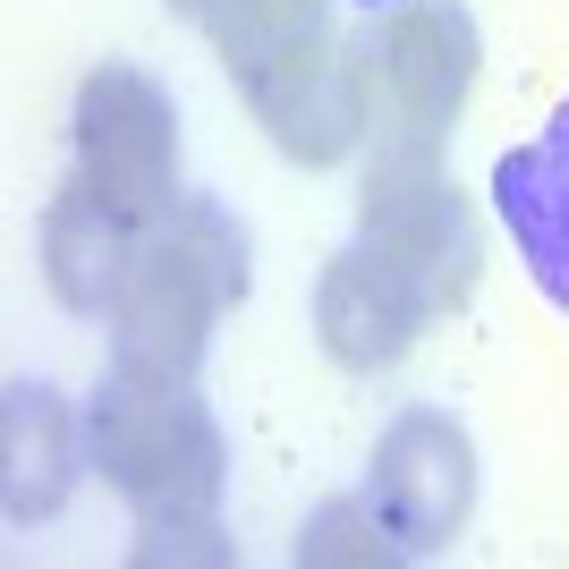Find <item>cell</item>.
Masks as SVG:
<instances>
[{
	"label": "cell",
	"instance_id": "cell-1",
	"mask_svg": "<svg viewBox=\"0 0 569 569\" xmlns=\"http://www.w3.org/2000/svg\"><path fill=\"white\" fill-rule=\"evenodd\" d=\"M86 459L128 510H137L144 545L137 561L162 552H204L213 545V501H221V426L204 417L188 382H144V375H111L86 408Z\"/></svg>",
	"mask_w": 569,
	"mask_h": 569
},
{
	"label": "cell",
	"instance_id": "cell-2",
	"mask_svg": "<svg viewBox=\"0 0 569 569\" xmlns=\"http://www.w3.org/2000/svg\"><path fill=\"white\" fill-rule=\"evenodd\" d=\"M247 289V238L213 196H170L144 221L128 289L111 307V375L188 382L213 349V323Z\"/></svg>",
	"mask_w": 569,
	"mask_h": 569
},
{
	"label": "cell",
	"instance_id": "cell-3",
	"mask_svg": "<svg viewBox=\"0 0 569 569\" xmlns=\"http://www.w3.org/2000/svg\"><path fill=\"white\" fill-rule=\"evenodd\" d=\"M366 43V94H375V144L408 137V144H442L451 137L459 102L476 86V18L459 0H391L375 9Z\"/></svg>",
	"mask_w": 569,
	"mask_h": 569
},
{
	"label": "cell",
	"instance_id": "cell-4",
	"mask_svg": "<svg viewBox=\"0 0 569 569\" xmlns=\"http://www.w3.org/2000/svg\"><path fill=\"white\" fill-rule=\"evenodd\" d=\"M357 238H375L400 263H417L433 281V298H442V315L476 289V263H485V238H476L468 196L442 170V144H408V137L375 144V170L357 188Z\"/></svg>",
	"mask_w": 569,
	"mask_h": 569
},
{
	"label": "cell",
	"instance_id": "cell-5",
	"mask_svg": "<svg viewBox=\"0 0 569 569\" xmlns=\"http://www.w3.org/2000/svg\"><path fill=\"white\" fill-rule=\"evenodd\" d=\"M247 111L272 128L289 162L332 170L375 137V94H366V43L340 26H315L307 43H289L281 60H263L256 77H238Z\"/></svg>",
	"mask_w": 569,
	"mask_h": 569
},
{
	"label": "cell",
	"instance_id": "cell-6",
	"mask_svg": "<svg viewBox=\"0 0 569 569\" xmlns=\"http://www.w3.org/2000/svg\"><path fill=\"white\" fill-rule=\"evenodd\" d=\"M69 137H77V179L94 196H111V204H128L144 221L179 196V111H170V94L144 69L102 60L77 86Z\"/></svg>",
	"mask_w": 569,
	"mask_h": 569
},
{
	"label": "cell",
	"instance_id": "cell-7",
	"mask_svg": "<svg viewBox=\"0 0 569 569\" xmlns=\"http://www.w3.org/2000/svg\"><path fill=\"white\" fill-rule=\"evenodd\" d=\"M366 510L382 519L400 561H426V552H451L459 527L476 510V451L468 433L442 417V408H408L391 417V433L375 442V468H366Z\"/></svg>",
	"mask_w": 569,
	"mask_h": 569
},
{
	"label": "cell",
	"instance_id": "cell-8",
	"mask_svg": "<svg viewBox=\"0 0 569 569\" xmlns=\"http://www.w3.org/2000/svg\"><path fill=\"white\" fill-rule=\"evenodd\" d=\"M442 298L417 263H400L391 247L375 238H357L323 263V281H315V332H323V357L349 366V375H382V366H400L417 349Z\"/></svg>",
	"mask_w": 569,
	"mask_h": 569
},
{
	"label": "cell",
	"instance_id": "cell-9",
	"mask_svg": "<svg viewBox=\"0 0 569 569\" xmlns=\"http://www.w3.org/2000/svg\"><path fill=\"white\" fill-rule=\"evenodd\" d=\"M144 213L94 196L86 179H69V196L43 213V281L69 315H111L119 289H128V263H137Z\"/></svg>",
	"mask_w": 569,
	"mask_h": 569
},
{
	"label": "cell",
	"instance_id": "cell-10",
	"mask_svg": "<svg viewBox=\"0 0 569 569\" xmlns=\"http://www.w3.org/2000/svg\"><path fill=\"white\" fill-rule=\"evenodd\" d=\"M493 213L510 221L527 272L569 315V102L545 119V137L493 162Z\"/></svg>",
	"mask_w": 569,
	"mask_h": 569
},
{
	"label": "cell",
	"instance_id": "cell-11",
	"mask_svg": "<svg viewBox=\"0 0 569 569\" xmlns=\"http://www.w3.org/2000/svg\"><path fill=\"white\" fill-rule=\"evenodd\" d=\"M0 459H9V519L18 527L51 519L77 493V468H94L86 459V417H69V400L43 391V382H9V442H0Z\"/></svg>",
	"mask_w": 569,
	"mask_h": 569
},
{
	"label": "cell",
	"instance_id": "cell-12",
	"mask_svg": "<svg viewBox=\"0 0 569 569\" xmlns=\"http://www.w3.org/2000/svg\"><path fill=\"white\" fill-rule=\"evenodd\" d=\"M188 26H204L230 77H256L263 60H281L289 43H307L323 18V0H170Z\"/></svg>",
	"mask_w": 569,
	"mask_h": 569
},
{
	"label": "cell",
	"instance_id": "cell-13",
	"mask_svg": "<svg viewBox=\"0 0 569 569\" xmlns=\"http://www.w3.org/2000/svg\"><path fill=\"white\" fill-rule=\"evenodd\" d=\"M298 561L323 569V561H400V552H391V536H382V519L366 501H323L307 519V536H298Z\"/></svg>",
	"mask_w": 569,
	"mask_h": 569
},
{
	"label": "cell",
	"instance_id": "cell-14",
	"mask_svg": "<svg viewBox=\"0 0 569 569\" xmlns=\"http://www.w3.org/2000/svg\"><path fill=\"white\" fill-rule=\"evenodd\" d=\"M357 9H391V0H357Z\"/></svg>",
	"mask_w": 569,
	"mask_h": 569
}]
</instances>
